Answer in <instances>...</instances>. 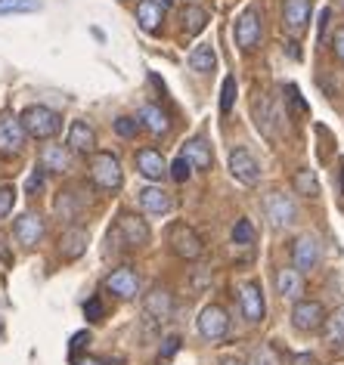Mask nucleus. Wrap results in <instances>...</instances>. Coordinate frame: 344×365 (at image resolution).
I'll return each instance as SVG.
<instances>
[{
	"mask_svg": "<svg viewBox=\"0 0 344 365\" xmlns=\"http://www.w3.org/2000/svg\"><path fill=\"white\" fill-rule=\"evenodd\" d=\"M140 130V121L137 118H131V115H121V118H115V133L124 136V140H133Z\"/></svg>",
	"mask_w": 344,
	"mask_h": 365,
	"instance_id": "nucleus-35",
	"label": "nucleus"
},
{
	"mask_svg": "<svg viewBox=\"0 0 344 365\" xmlns=\"http://www.w3.org/2000/svg\"><path fill=\"white\" fill-rule=\"evenodd\" d=\"M13 207H16V189L10 186V182H4V186H0V220L10 217Z\"/></svg>",
	"mask_w": 344,
	"mask_h": 365,
	"instance_id": "nucleus-36",
	"label": "nucleus"
},
{
	"mask_svg": "<svg viewBox=\"0 0 344 365\" xmlns=\"http://www.w3.org/2000/svg\"><path fill=\"white\" fill-rule=\"evenodd\" d=\"M137 202L149 217H168L174 211V198H171V192H165L161 186H143Z\"/></svg>",
	"mask_w": 344,
	"mask_h": 365,
	"instance_id": "nucleus-15",
	"label": "nucleus"
},
{
	"mask_svg": "<svg viewBox=\"0 0 344 365\" xmlns=\"http://www.w3.org/2000/svg\"><path fill=\"white\" fill-rule=\"evenodd\" d=\"M81 211H84V202H81L78 189L66 186V189H62V192L56 195V220L71 223L75 217H81Z\"/></svg>",
	"mask_w": 344,
	"mask_h": 365,
	"instance_id": "nucleus-25",
	"label": "nucleus"
},
{
	"mask_svg": "<svg viewBox=\"0 0 344 365\" xmlns=\"http://www.w3.org/2000/svg\"><path fill=\"white\" fill-rule=\"evenodd\" d=\"M13 235H16V242H19L22 248H34V245L44 242V220H41V217L34 214V211L16 217Z\"/></svg>",
	"mask_w": 344,
	"mask_h": 365,
	"instance_id": "nucleus-16",
	"label": "nucleus"
},
{
	"mask_svg": "<svg viewBox=\"0 0 344 365\" xmlns=\"http://www.w3.org/2000/svg\"><path fill=\"white\" fill-rule=\"evenodd\" d=\"M338 186H341V195H344V168H341V173H338Z\"/></svg>",
	"mask_w": 344,
	"mask_h": 365,
	"instance_id": "nucleus-48",
	"label": "nucleus"
},
{
	"mask_svg": "<svg viewBox=\"0 0 344 365\" xmlns=\"http://www.w3.org/2000/svg\"><path fill=\"white\" fill-rule=\"evenodd\" d=\"M332 53H335V59H338V62H344V25H341V29H335Z\"/></svg>",
	"mask_w": 344,
	"mask_h": 365,
	"instance_id": "nucleus-41",
	"label": "nucleus"
},
{
	"mask_svg": "<svg viewBox=\"0 0 344 365\" xmlns=\"http://www.w3.org/2000/svg\"><path fill=\"white\" fill-rule=\"evenodd\" d=\"M205 25H208V10H205V6H196V4L183 6V31L186 34L205 31Z\"/></svg>",
	"mask_w": 344,
	"mask_h": 365,
	"instance_id": "nucleus-30",
	"label": "nucleus"
},
{
	"mask_svg": "<svg viewBox=\"0 0 344 365\" xmlns=\"http://www.w3.org/2000/svg\"><path fill=\"white\" fill-rule=\"evenodd\" d=\"M69 152H75V155L96 152V130L87 121H75L69 127Z\"/></svg>",
	"mask_w": 344,
	"mask_h": 365,
	"instance_id": "nucleus-19",
	"label": "nucleus"
},
{
	"mask_svg": "<svg viewBox=\"0 0 344 365\" xmlns=\"http://www.w3.org/2000/svg\"><path fill=\"white\" fill-rule=\"evenodd\" d=\"M75 365H103V362H99V359H93V356H81V359H78Z\"/></svg>",
	"mask_w": 344,
	"mask_h": 365,
	"instance_id": "nucleus-46",
	"label": "nucleus"
},
{
	"mask_svg": "<svg viewBox=\"0 0 344 365\" xmlns=\"http://www.w3.org/2000/svg\"><path fill=\"white\" fill-rule=\"evenodd\" d=\"M313 19V0H285L283 4V29L292 38H301Z\"/></svg>",
	"mask_w": 344,
	"mask_h": 365,
	"instance_id": "nucleus-12",
	"label": "nucleus"
},
{
	"mask_svg": "<svg viewBox=\"0 0 344 365\" xmlns=\"http://www.w3.org/2000/svg\"><path fill=\"white\" fill-rule=\"evenodd\" d=\"M90 177H93L96 189H103V192H121L124 170H121L118 155L115 152H93V158H90Z\"/></svg>",
	"mask_w": 344,
	"mask_h": 365,
	"instance_id": "nucleus-2",
	"label": "nucleus"
},
{
	"mask_svg": "<svg viewBox=\"0 0 344 365\" xmlns=\"http://www.w3.org/2000/svg\"><path fill=\"white\" fill-rule=\"evenodd\" d=\"M273 118H276V112H273V103H270V96L260 93V96L255 99V124L260 127V133H264V136H273V133H276Z\"/></svg>",
	"mask_w": 344,
	"mask_h": 365,
	"instance_id": "nucleus-28",
	"label": "nucleus"
},
{
	"mask_svg": "<svg viewBox=\"0 0 344 365\" xmlns=\"http://www.w3.org/2000/svg\"><path fill=\"white\" fill-rule=\"evenodd\" d=\"M87 344H90V334L87 331H78L75 337H71V350H84Z\"/></svg>",
	"mask_w": 344,
	"mask_h": 365,
	"instance_id": "nucleus-44",
	"label": "nucleus"
},
{
	"mask_svg": "<svg viewBox=\"0 0 344 365\" xmlns=\"http://www.w3.org/2000/svg\"><path fill=\"white\" fill-rule=\"evenodd\" d=\"M103 288H106L112 297H118V300H137V297H140V276L133 272V267L121 263V267H115V269L106 276Z\"/></svg>",
	"mask_w": 344,
	"mask_h": 365,
	"instance_id": "nucleus-7",
	"label": "nucleus"
},
{
	"mask_svg": "<svg viewBox=\"0 0 344 365\" xmlns=\"http://www.w3.org/2000/svg\"><path fill=\"white\" fill-rule=\"evenodd\" d=\"M233 242H236V245H251V242H255V226H251L248 217L236 220V226H233Z\"/></svg>",
	"mask_w": 344,
	"mask_h": 365,
	"instance_id": "nucleus-34",
	"label": "nucleus"
},
{
	"mask_svg": "<svg viewBox=\"0 0 344 365\" xmlns=\"http://www.w3.org/2000/svg\"><path fill=\"white\" fill-rule=\"evenodd\" d=\"M103 313H106V307H103V300H99V294H93V297L84 300V316L90 319V322H99V319H103Z\"/></svg>",
	"mask_w": 344,
	"mask_h": 365,
	"instance_id": "nucleus-39",
	"label": "nucleus"
},
{
	"mask_svg": "<svg viewBox=\"0 0 344 365\" xmlns=\"http://www.w3.org/2000/svg\"><path fill=\"white\" fill-rule=\"evenodd\" d=\"M221 365H248L246 359H239V356H223Z\"/></svg>",
	"mask_w": 344,
	"mask_h": 365,
	"instance_id": "nucleus-45",
	"label": "nucleus"
},
{
	"mask_svg": "<svg viewBox=\"0 0 344 365\" xmlns=\"http://www.w3.org/2000/svg\"><path fill=\"white\" fill-rule=\"evenodd\" d=\"M143 313L152 322H168L171 316H174V294H171L168 288H152L146 294V304H143Z\"/></svg>",
	"mask_w": 344,
	"mask_h": 365,
	"instance_id": "nucleus-17",
	"label": "nucleus"
},
{
	"mask_svg": "<svg viewBox=\"0 0 344 365\" xmlns=\"http://www.w3.org/2000/svg\"><path fill=\"white\" fill-rule=\"evenodd\" d=\"M233 103H236V78L226 75L223 78V90H221V115H230Z\"/></svg>",
	"mask_w": 344,
	"mask_h": 365,
	"instance_id": "nucleus-33",
	"label": "nucleus"
},
{
	"mask_svg": "<svg viewBox=\"0 0 344 365\" xmlns=\"http://www.w3.org/2000/svg\"><path fill=\"white\" fill-rule=\"evenodd\" d=\"M325 307L320 304V300H295V307H292V328L295 331H301V334H310V331H320V328L325 325Z\"/></svg>",
	"mask_w": 344,
	"mask_h": 365,
	"instance_id": "nucleus-6",
	"label": "nucleus"
},
{
	"mask_svg": "<svg viewBox=\"0 0 344 365\" xmlns=\"http://www.w3.org/2000/svg\"><path fill=\"white\" fill-rule=\"evenodd\" d=\"M168 173H171V180L174 182H186L189 180V173H193V168H189V161L183 158V155H180V158H174V164H168Z\"/></svg>",
	"mask_w": 344,
	"mask_h": 365,
	"instance_id": "nucleus-38",
	"label": "nucleus"
},
{
	"mask_svg": "<svg viewBox=\"0 0 344 365\" xmlns=\"http://www.w3.org/2000/svg\"><path fill=\"white\" fill-rule=\"evenodd\" d=\"M0 334H4V319H0Z\"/></svg>",
	"mask_w": 344,
	"mask_h": 365,
	"instance_id": "nucleus-50",
	"label": "nucleus"
},
{
	"mask_svg": "<svg viewBox=\"0 0 344 365\" xmlns=\"http://www.w3.org/2000/svg\"><path fill=\"white\" fill-rule=\"evenodd\" d=\"M264 217H267V223L273 226V230H288V226H295L298 220V205H295V198L283 192V189H273V192H267L264 195Z\"/></svg>",
	"mask_w": 344,
	"mask_h": 365,
	"instance_id": "nucleus-3",
	"label": "nucleus"
},
{
	"mask_svg": "<svg viewBox=\"0 0 344 365\" xmlns=\"http://www.w3.org/2000/svg\"><path fill=\"white\" fill-rule=\"evenodd\" d=\"M44 182H47V177H44V168H34L29 177H25V195H41L44 192Z\"/></svg>",
	"mask_w": 344,
	"mask_h": 365,
	"instance_id": "nucleus-37",
	"label": "nucleus"
},
{
	"mask_svg": "<svg viewBox=\"0 0 344 365\" xmlns=\"http://www.w3.org/2000/svg\"><path fill=\"white\" fill-rule=\"evenodd\" d=\"M115 226H118V232H121V239H124L128 248H146L149 239H152L149 223L143 220L140 214H133V211H118V220H115Z\"/></svg>",
	"mask_w": 344,
	"mask_h": 365,
	"instance_id": "nucleus-10",
	"label": "nucleus"
},
{
	"mask_svg": "<svg viewBox=\"0 0 344 365\" xmlns=\"http://www.w3.org/2000/svg\"><path fill=\"white\" fill-rule=\"evenodd\" d=\"M19 124L25 136H31V140H53L62 127V118L59 112H53L47 106H29V108H22Z\"/></svg>",
	"mask_w": 344,
	"mask_h": 365,
	"instance_id": "nucleus-1",
	"label": "nucleus"
},
{
	"mask_svg": "<svg viewBox=\"0 0 344 365\" xmlns=\"http://www.w3.org/2000/svg\"><path fill=\"white\" fill-rule=\"evenodd\" d=\"M168 242H171V251L183 260H198L202 257V239L198 232L193 230L189 223H174L168 230Z\"/></svg>",
	"mask_w": 344,
	"mask_h": 365,
	"instance_id": "nucleus-8",
	"label": "nucleus"
},
{
	"mask_svg": "<svg viewBox=\"0 0 344 365\" xmlns=\"http://www.w3.org/2000/svg\"><path fill=\"white\" fill-rule=\"evenodd\" d=\"M230 173L242 186H258L260 182V164L246 145H236V149L230 152Z\"/></svg>",
	"mask_w": 344,
	"mask_h": 365,
	"instance_id": "nucleus-11",
	"label": "nucleus"
},
{
	"mask_svg": "<svg viewBox=\"0 0 344 365\" xmlns=\"http://www.w3.org/2000/svg\"><path fill=\"white\" fill-rule=\"evenodd\" d=\"M137 121H140V127H146V130L152 133V136H165L168 130H171V118H168V112L161 106H156V103H146L137 112Z\"/></svg>",
	"mask_w": 344,
	"mask_h": 365,
	"instance_id": "nucleus-22",
	"label": "nucleus"
},
{
	"mask_svg": "<svg viewBox=\"0 0 344 365\" xmlns=\"http://www.w3.org/2000/svg\"><path fill=\"white\" fill-rule=\"evenodd\" d=\"M233 38H236L239 50H246V53H251L260 43V38H264V22H260L258 6H248V10L239 13L236 25H233Z\"/></svg>",
	"mask_w": 344,
	"mask_h": 365,
	"instance_id": "nucleus-5",
	"label": "nucleus"
},
{
	"mask_svg": "<svg viewBox=\"0 0 344 365\" xmlns=\"http://www.w3.org/2000/svg\"><path fill=\"white\" fill-rule=\"evenodd\" d=\"M41 10V0H0V16L10 13H34Z\"/></svg>",
	"mask_w": 344,
	"mask_h": 365,
	"instance_id": "nucleus-32",
	"label": "nucleus"
},
{
	"mask_svg": "<svg viewBox=\"0 0 344 365\" xmlns=\"http://www.w3.org/2000/svg\"><path fill=\"white\" fill-rule=\"evenodd\" d=\"M196 331L208 344L223 341L226 331H230V316H226V309L221 304H208L196 319Z\"/></svg>",
	"mask_w": 344,
	"mask_h": 365,
	"instance_id": "nucleus-4",
	"label": "nucleus"
},
{
	"mask_svg": "<svg viewBox=\"0 0 344 365\" xmlns=\"http://www.w3.org/2000/svg\"><path fill=\"white\" fill-rule=\"evenodd\" d=\"M180 155H183V158L189 161V168H196V170H208L211 168V161H214L211 143H208L205 136H193V140H186Z\"/></svg>",
	"mask_w": 344,
	"mask_h": 365,
	"instance_id": "nucleus-21",
	"label": "nucleus"
},
{
	"mask_svg": "<svg viewBox=\"0 0 344 365\" xmlns=\"http://www.w3.org/2000/svg\"><path fill=\"white\" fill-rule=\"evenodd\" d=\"M208 282H211V272H208L205 267L193 272V288H196V291H202V288L208 285Z\"/></svg>",
	"mask_w": 344,
	"mask_h": 365,
	"instance_id": "nucleus-42",
	"label": "nucleus"
},
{
	"mask_svg": "<svg viewBox=\"0 0 344 365\" xmlns=\"http://www.w3.org/2000/svg\"><path fill=\"white\" fill-rule=\"evenodd\" d=\"M137 170H140L146 180L158 182V180L168 173V161L161 158L158 149H140V152H137Z\"/></svg>",
	"mask_w": 344,
	"mask_h": 365,
	"instance_id": "nucleus-24",
	"label": "nucleus"
},
{
	"mask_svg": "<svg viewBox=\"0 0 344 365\" xmlns=\"http://www.w3.org/2000/svg\"><path fill=\"white\" fill-rule=\"evenodd\" d=\"M161 10H165V6H161L158 0H140V4H137V22H140V29L156 34L161 29Z\"/></svg>",
	"mask_w": 344,
	"mask_h": 365,
	"instance_id": "nucleus-26",
	"label": "nucleus"
},
{
	"mask_svg": "<svg viewBox=\"0 0 344 365\" xmlns=\"http://www.w3.org/2000/svg\"><path fill=\"white\" fill-rule=\"evenodd\" d=\"M158 4H161V6H171V4H174V0H158Z\"/></svg>",
	"mask_w": 344,
	"mask_h": 365,
	"instance_id": "nucleus-49",
	"label": "nucleus"
},
{
	"mask_svg": "<svg viewBox=\"0 0 344 365\" xmlns=\"http://www.w3.org/2000/svg\"><path fill=\"white\" fill-rule=\"evenodd\" d=\"M189 68L198 71V75H211L217 68V53L211 43H198V47L189 53Z\"/></svg>",
	"mask_w": 344,
	"mask_h": 365,
	"instance_id": "nucleus-27",
	"label": "nucleus"
},
{
	"mask_svg": "<svg viewBox=\"0 0 344 365\" xmlns=\"http://www.w3.org/2000/svg\"><path fill=\"white\" fill-rule=\"evenodd\" d=\"M285 50H288V56H292V59H301V50L295 47V41H288V47H285Z\"/></svg>",
	"mask_w": 344,
	"mask_h": 365,
	"instance_id": "nucleus-47",
	"label": "nucleus"
},
{
	"mask_svg": "<svg viewBox=\"0 0 344 365\" xmlns=\"http://www.w3.org/2000/svg\"><path fill=\"white\" fill-rule=\"evenodd\" d=\"M177 350H180V337L177 334H168L165 344H161V350H158V365H165Z\"/></svg>",
	"mask_w": 344,
	"mask_h": 365,
	"instance_id": "nucleus-40",
	"label": "nucleus"
},
{
	"mask_svg": "<svg viewBox=\"0 0 344 365\" xmlns=\"http://www.w3.org/2000/svg\"><path fill=\"white\" fill-rule=\"evenodd\" d=\"M273 282H276V291L283 300H301L304 297V272H298L295 267H279Z\"/></svg>",
	"mask_w": 344,
	"mask_h": 365,
	"instance_id": "nucleus-18",
	"label": "nucleus"
},
{
	"mask_svg": "<svg viewBox=\"0 0 344 365\" xmlns=\"http://www.w3.org/2000/svg\"><path fill=\"white\" fill-rule=\"evenodd\" d=\"M323 260V251H320V242L313 235H298L292 242V267L298 272H313Z\"/></svg>",
	"mask_w": 344,
	"mask_h": 365,
	"instance_id": "nucleus-13",
	"label": "nucleus"
},
{
	"mask_svg": "<svg viewBox=\"0 0 344 365\" xmlns=\"http://www.w3.org/2000/svg\"><path fill=\"white\" fill-rule=\"evenodd\" d=\"M41 168L44 170H53V173H66L71 168V152L69 145H59V143H47L41 149Z\"/></svg>",
	"mask_w": 344,
	"mask_h": 365,
	"instance_id": "nucleus-23",
	"label": "nucleus"
},
{
	"mask_svg": "<svg viewBox=\"0 0 344 365\" xmlns=\"http://www.w3.org/2000/svg\"><path fill=\"white\" fill-rule=\"evenodd\" d=\"M292 186H295V192L304 195V198H316V195H320V180H316V173H313L310 168L295 170Z\"/></svg>",
	"mask_w": 344,
	"mask_h": 365,
	"instance_id": "nucleus-29",
	"label": "nucleus"
},
{
	"mask_svg": "<svg viewBox=\"0 0 344 365\" xmlns=\"http://www.w3.org/2000/svg\"><path fill=\"white\" fill-rule=\"evenodd\" d=\"M258 365H279V359L273 356L270 346H260V350H258Z\"/></svg>",
	"mask_w": 344,
	"mask_h": 365,
	"instance_id": "nucleus-43",
	"label": "nucleus"
},
{
	"mask_svg": "<svg viewBox=\"0 0 344 365\" xmlns=\"http://www.w3.org/2000/svg\"><path fill=\"white\" fill-rule=\"evenodd\" d=\"M25 149V130L19 124V118L13 115H0V155H19Z\"/></svg>",
	"mask_w": 344,
	"mask_h": 365,
	"instance_id": "nucleus-14",
	"label": "nucleus"
},
{
	"mask_svg": "<svg viewBox=\"0 0 344 365\" xmlns=\"http://www.w3.org/2000/svg\"><path fill=\"white\" fill-rule=\"evenodd\" d=\"M323 331H325V341L329 344H344V307H338L335 313L325 316Z\"/></svg>",
	"mask_w": 344,
	"mask_h": 365,
	"instance_id": "nucleus-31",
	"label": "nucleus"
},
{
	"mask_svg": "<svg viewBox=\"0 0 344 365\" xmlns=\"http://www.w3.org/2000/svg\"><path fill=\"white\" fill-rule=\"evenodd\" d=\"M87 242H90V232L84 226H69V230L59 235V254L66 260H78L81 254L87 251Z\"/></svg>",
	"mask_w": 344,
	"mask_h": 365,
	"instance_id": "nucleus-20",
	"label": "nucleus"
},
{
	"mask_svg": "<svg viewBox=\"0 0 344 365\" xmlns=\"http://www.w3.org/2000/svg\"><path fill=\"white\" fill-rule=\"evenodd\" d=\"M239 309L242 316H246L248 325H260L267 316V300H264V291H260V282H246V285L239 288Z\"/></svg>",
	"mask_w": 344,
	"mask_h": 365,
	"instance_id": "nucleus-9",
	"label": "nucleus"
}]
</instances>
